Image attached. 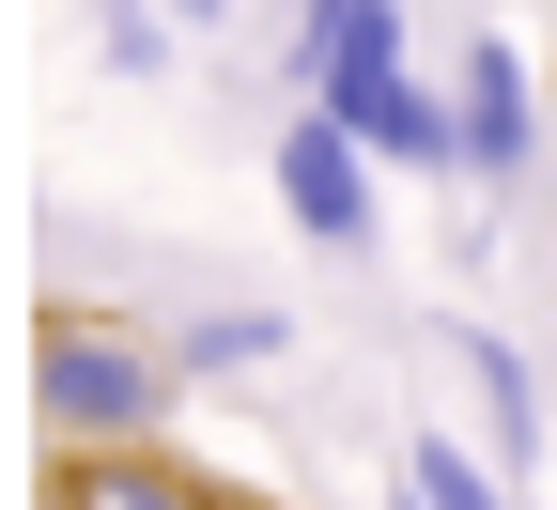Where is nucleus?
<instances>
[{
	"mask_svg": "<svg viewBox=\"0 0 557 510\" xmlns=\"http://www.w3.org/2000/svg\"><path fill=\"white\" fill-rule=\"evenodd\" d=\"M32 402H47V433H78V449H139V433L171 418V372L139 340H109V325L47 310L32 325Z\"/></svg>",
	"mask_w": 557,
	"mask_h": 510,
	"instance_id": "nucleus-1",
	"label": "nucleus"
},
{
	"mask_svg": "<svg viewBox=\"0 0 557 510\" xmlns=\"http://www.w3.org/2000/svg\"><path fill=\"white\" fill-rule=\"evenodd\" d=\"M372 171L387 156L341 109H295V124H278V216H295L310 248H372Z\"/></svg>",
	"mask_w": 557,
	"mask_h": 510,
	"instance_id": "nucleus-2",
	"label": "nucleus"
},
{
	"mask_svg": "<svg viewBox=\"0 0 557 510\" xmlns=\"http://www.w3.org/2000/svg\"><path fill=\"white\" fill-rule=\"evenodd\" d=\"M449 94H465V171H480V186H527V171H542V78H527V47H511V32L465 47Z\"/></svg>",
	"mask_w": 557,
	"mask_h": 510,
	"instance_id": "nucleus-3",
	"label": "nucleus"
},
{
	"mask_svg": "<svg viewBox=\"0 0 557 510\" xmlns=\"http://www.w3.org/2000/svg\"><path fill=\"white\" fill-rule=\"evenodd\" d=\"M449 372L480 387V418H496V449H511V464H542V387H527V356H511L496 325H449Z\"/></svg>",
	"mask_w": 557,
	"mask_h": 510,
	"instance_id": "nucleus-4",
	"label": "nucleus"
},
{
	"mask_svg": "<svg viewBox=\"0 0 557 510\" xmlns=\"http://www.w3.org/2000/svg\"><path fill=\"white\" fill-rule=\"evenodd\" d=\"M62 510H233V495H218V480L139 464V449H94V464H62Z\"/></svg>",
	"mask_w": 557,
	"mask_h": 510,
	"instance_id": "nucleus-5",
	"label": "nucleus"
},
{
	"mask_svg": "<svg viewBox=\"0 0 557 510\" xmlns=\"http://www.w3.org/2000/svg\"><path fill=\"white\" fill-rule=\"evenodd\" d=\"M403 510H511V495L480 480V464L449 449V433H418V449H403Z\"/></svg>",
	"mask_w": 557,
	"mask_h": 510,
	"instance_id": "nucleus-6",
	"label": "nucleus"
},
{
	"mask_svg": "<svg viewBox=\"0 0 557 510\" xmlns=\"http://www.w3.org/2000/svg\"><path fill=\"white\" fill-rule=\"evenodd\" d=\"M263 356H278V310H201L171 372H263Z\"/></svg>",
	"mask_w": 557,
	"mask_h": 510,
	"instance_id": "nucleus-7",
	"label": "nucleus"
},
{
	"mask_svg": "<svg viewBox=\"0 0 557 510\" xmlns=\"http://www.w3.org/2000/svg\"><path fill=\"white\" fill-rule=\"evenodd\" d=\"M156 16H186V32H201V16H218V0H156Z\"/></svg>",
	"mask_w": 557,
	"mask_h": 510,
	"instance_id": "nucleus-8",
	"label": "nucleus"
}]
</instances>
